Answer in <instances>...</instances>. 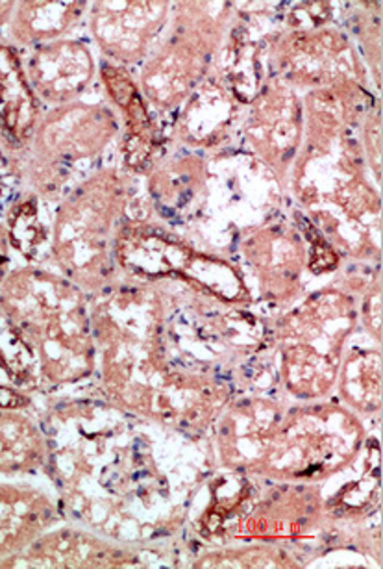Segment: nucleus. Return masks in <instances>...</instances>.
<instances>
[{
    "instance_id": "nucleus-1",
    "label": "nucleus",
    "mask_w": 383,
    "mask_h": 569,
    "mask_svg": "<svg viewBox=\"0 0 383 569\" xmlns=\"http://www.w3.org/2000/svg\"><path fill=\"white\" fill-rule=\"evenodd\" d=\"M165 299L149 286L102 291L91 308L102 386L113 405L144 419L196 427L210 418L208 377L174 368L167 357Z\"/></svg>"
},
{
    "instance_id": "nucleus-2",
    "label": "nucleus",
    "mask_w": 383,
    "mask_h": 569,
    "mask_svg": "<svg viewBox=\"0 0 383 569\" xmlns=\"http://www.w3.org/2000/svg\"><path fill=\"white\" fill-rule=\"evenodd\" d=\"M97 363L88 297L47 269L10 271L0 286V369L22 391L88 379Z\"/></svg>"
},
{
    "instance_id": "nucleus-3",
    "label": "nucleus",
    "mask_w": 383,
    "mask_h": 569,
    "mask_svg": "<svg viewBox=\"0 0 383 569\" xmlns=\"http://www.w3.org/2000/svg\"><path fill=\"white\" fill-rule=\"evenodd\" d=\"M127 184L102 169L72 190L56 210L50 252L61 274L88 293L108 290L115 277V243L127 213Z\"/></svg>"
},
{
    "instance_id": "nucleus-4",
    "label": "nucleus",
    "mask_w": 383,
    "mask_h": 569,
    "mask_svg": "<svg viewBox=\"0 0 383 569\" xmlns=\"http://www.w3.org/2000/svg\"><path fill=\"white\" fill-rule=\"evenodd\" d=\"M228 2H180L171 36L144 63L139 90L158 110L188 101L205 80L211 57L221 43Z\"/></svg>"
},
{
    "instance_id": "nucleus-5",
    "label": "nucleus",
    "mask_w": 383,
    "mask_h": 569,
    "mask_svg": "<svg viewBox=\"0 0 383 569\" xmlns=\"http://www.w3.org/2000/svg\"><path fill=\"white\" fill-rule=\"evenodd\" d=\"M117 268L144 280L178 277L188 280L205 296L221 301L239 299L241 282L233 269L222 260L194 252L182 240L150 224L124 221L115 243Z\"/></svg>"
},
{
    "instance_id": "nucleus-6",
    "label": "nucleus",
    "mask_w": 383,
    "mask_h": 569,
    "mask_svg": "<svg viewBox=\"0 0 383 569\" xmlns=\"http://www.w3.org/2000/svg\"><path fill=\"white\" fill-rule=\"evenodd\" d=\"M119 132L115 113L102 104L71 102L39 119L32 138L30 179L33 190L49 196L72 163L99 157Z\"/></svg>"
},
{
    "instance_id": "nucleus-7",
    "label": "nucleus",
    "mask_w": 383,
    "mask_h": 569,
    "mask_svg": "<svg viewBox=\"0 0 383 569\" xmlns=\"http://www.w3.org/2000/svg\"><path fill=\"white\" fill-rule=\"evenodd\" d=\"M352 302L339 293H322L289 318L283 332L285 377L294 393L321 396L330 390L339 368V352L350 327L324 330L350 316Z\"/></svg>"
},
{
    "instance_id": "nucleus-8",
    "label": "nucleus",
    "mask_w": 383,
    "mask_h": 569,
    "mask_svg": "<svg viewBox=\"0 0 383 569\" xmlns=\"http://www.w3.org/2000/svg\"><path fill=\"white\" fill-rule=\"evenodd\" d=\"M278 66L285 84L315 90L349 82L361 84L365 77L357 54L335 30H294L278 47Z\"/></svg>"
},
{
    "instance_id": "nucleus-9",
    "label": "nucleus",
    "mask_w": 383,
    "mask_h": 569,
    "mask_svg": "<svg viewBox=\"0 0 383 569\" xmlns=\"http://www.w3.org/2000/svg\"><path fill=\"white\" fill-rule=\"evenodd\" d=\"M167 16L169 2H93L89 24L102 54L127 68L149 54Z\"/></svg>"
},
{
    "instance_id": "nucleus-10",
    "label": "nucleus",
    "mask_w": 383,
    "mask_h": 569,
    "mask_svg": "<svg viewBox=\"0 0 383 569\" xmlns=\"http://www.w3.org/2000/svg\"><path fill=\"white\" fill-rule=\"evenodd\" d=\"M135 563L138 552L122 543L80 530L60 529L44 530L22 551L0 560V568H115Z\"/></svg>"
},
{
    "instance_id": "nucleus-11",
    "label": "nucleus",
    "mask_w": 383,
    "mask_h": 569,
    "mask_svg": "<svg viewBox=\"0 0 383 569\" xmlns=\"http://www.w3.org/2000/svg\"><path fill=\"white\" fill-rule=\"evenodd\" d=\"M33 93L52 107L77 102L93 82V54L82 41L58 40L33 47L24 63Z\"/></svg>"
},
{
    "instance_id": "nucleus-12",
    "label": "nucleus",
    "mask_w": 383,
    "mask_h": 569,
    "mask_svg": "<svg viewBox=\"0 0 383 569\" xmlns=\"http://www.w3.org/2000/svg\"><path fill=\"white\" fill-rule=\"evenodd\" d=\"M100 79L111 102L121 110L127 129L122 138L124 166L135 173H149L161 149L160 130L150 118L149 102L127 68L111 62L102 63Z\"/></svg>"
},
{
    "instance_id": "nucleus-13",
    "label": "nucleus",
    "mask_w": 383,
    "mask_h": 569,
    "mask_svg": "<svg viewBox=\"0 0 383 569\" xmlns=\"http://www.w3.org/2000/svg\"><path fill=\"white\" fill-rule=\"evenodd\" d=\"M302 123L299 97L285 82H271L255 97L246 134L269 162L285 166L299 149Z\"/></svg>"
},
{
    "instance_id": "nucleus-14",
    "label": "nucleus",
    "mask_w": 383,
    "mask_h": 569,
    "mask_svg": "<svg viewBox=\"0 0 383 569\" xmlns=\"http://www.w3.org/2000/svg\"><path fill=\"white\" fill-rule=\"evenodd\" d=\"M56 507L43 491L0 482V560L22 551L54 523Z\"/></svg>"
},
{
    "instance_id": "nucleus-15",
    "label": "nucleus",
    "mask_w": 383,
    "mask_h": 569,
    "mask_svg": "<svg viewBox=\"0 0 383 569\" xmlns=\"http://www.w3.org/2000/svg\"><path fill=\"white\" fill-rule=\"evenodd\" d=\"M39 102L22 63L11 47L0 46V132L11 149L32 143Z\"/></svg>"
},
{
    "instance_id": "nucleus-16",
    "label": "nucleus",
    "mask_w": 383,
    "mask_h": 569,
    "mask_svg": "<svg viewBox=\"0 0 383 569\" xmlns=\"http://www.w3.org/2000/svg\"><path fill=\"white\" fill-rule=\"evenodd\" d=\"M88 2H17L10 38L19 47H39L63 40L80 21Z\"/></svg>"
},
{
    "instance_id": "nucleus-17",
    "label": "nucleus",
    "mask_w": 383,
    "mask_h": 569,
    "mask_svg": "<svg viewBox=\"0 0 383 569\" xmlns=\"http://www.w3.org/2000/svg\"><path fill=\"white\" fill-rule=\"evenodd\" d=\"M47 463V438L17 410H0V473H33Z\"/></svg>"
},
{
    "instance_id": "nucleus-18",
    "label": "nucleus",
    "mask_w": 383,
    "mask_h": 569,
    "mask_svg": "<svg viewBox=\"0 0 383 569\" xmlns=\"http://www.w3.org/2000/svg\"><path fill=\"white\" fill-rule=\"evenodd\" d=\"M233 118L232 99L216 80L205 79L188 99L180 118L178 132L183 141L194 146H210L222 134Z\"/></svg>"
},
{
    "instance_id": "nucleus-19",
    "label": "nucleus",
    "mask_w": 383,
    "mask_h": 569,
    "mask_svg": "<svg viewBox=\"0 0 383 569\" xmlns=\"http://www.w3.org/2000/svg\"><path fill=\"white\" fill-rule=\"evenodd\" d=\"M200 168L199 158H182L167 163L165 168L154 169L150 174V193L161 208L180 210L196 193Z\"/></svg>"
},
{
    "instance_id": "nucleus-20",
    "label": "nucleus",
    "mask_w": 383,
    "mask_h": 569,
    "mask_svg": "<svg viewBox=\"0 0 383 569\" xmlns=\"http://www.w3.org/2000/svg\"><path fill=\"white\" fill-rule=\"evenodd\" d=\"M8 236L13 249L21 252L30 262H38L39 252L49 240L33 197L17 202L16 207L11 208L8 216Z\"/></svg>"
},
{
    "instance_id": "nucleus-21",
    "label": "nucleus",
    "mask_w": 383,
    "mask_h": 569,
    "mask_svg": "<svg viewBox=\"0 0 383 569\" xmlns=\"http://www.w3.org/2000/svg\"><path fill=\"white\" fill-rule=\"evenodd\" d=\"M343 391L357 407H380V355H354L346 363Z\"/></svg>"
},
{
    "instance_id": "nucleus-22",
    "label": "nucleus",
    "mask_w": 383,
    "mask_h": 569,
    "mask_svg": "<svg viewBox=\"0 0 383 569\" xmlns=\"http://www.w3.org/2000/svg\"><path fill=\"white\" fill-rule=\"evenodd\" d=\"M30 405H32V399L24 391L19 388H10V386H0V410L21 412Z\"/></svg>"
},
{
    "instance_id": "nucleus-23",
    "label": "nucleus",
    "mask_w": 383,
    "mask_h": 569,
    "mask_svg": "<svg viewBox=\"0 0 383 569\" xmlns=\"http://www.w3.org/2000/svg\"><path fill=\"white\" fill-rule=\"evenodd\" d=\"M10 236L4 224H0V286L10 273Z\"/></svg>"
},
{
    "instance_id": "nucleus-24",
    "label": "nucleus",
    "mask_w": 383,
    "mask_h": 569,
    "mask_svg": "<svg viewBox=\"0 0 383 569\" xmlns=\"http://www.w3.org/2000/svg\"><path fill=\"white\" fill-rule=\"evenodd\" d=\"M17 2H0V27L10 23L16 12Z\"/></svg>"
}]
</instances>
